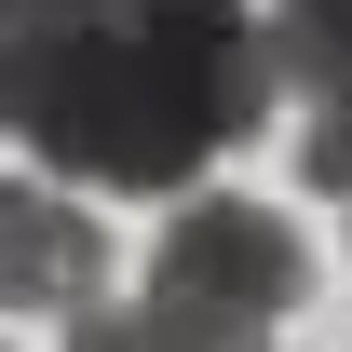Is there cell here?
Returning <instances> with one entry per match:
<instances>
[{"label": "cell", "instance_id": "obj_1", "mask_svg": "<svg viewBox=\"0 0 352 352\" xmlns=\"http://www.w3.org/2000/svg\"><path fill=\"white\" fill-rule=\"evenodd\" d=\"M271 28L244 0H0V122L82 190H190L258 135Z\"/></svg>", "mask_w": 352, "mask_h": 352}, {"label": "cell", "instance_id": "obj_2", "mask_svg": "<svg viewBox=\"0 0 352 352\" xmlns=\"http://www.w3.org/2000/svg\"><path fill=\"white\" fill-rule=\"evenodd\" d=\"M311 258H298V230L258 217V204H230V190H204V204H176L163 230V258H149V285H135V311H95L82 339L135 352V339H163V352H217V339H271L285 311H298Z\"/></svg>", "mask_w": 352, "mask_h": 352}, {"label": "cell", "instance_id": "obj_3", "mask_svg": "<svg viewBox=\"0 0 352 352\" xmlns=\"http://www.w3.org/2000/svg\"><path fill=\"white\" fill-rule=\"evenodd\" d=\"M109 298V230L82 217V176H0V311H95Z\"/></svg>", "mask_w": 352, "mask_h": 352}, {"label": "cell", "instance_id": "obj_4", "mask_svg": "<svg viewBox=\"0 0 352 352\" xmlns=\"http://www.w3.org/2000/svg\"><path fill=\"white\" fill-rule=\"evenodd\" d=\"M271 82L352 95V0H271Z\"/></svg>", "mask_w": 352, "mask_h": 352}, {"label": "cell", "instance_id": "obj_5", "mask_svg": "<svg viewBox=\"0 0 352 352\" xmlns=\"http://www.w3.org/2000/svg\"><path fill=\"white\" fill-rule=\"evenodd\" d=\"M298 176L325 190V204H352V95H311V122H298Z\"/></svg>", "mask_w": 352, "mask_h": 352}]
</instances>
